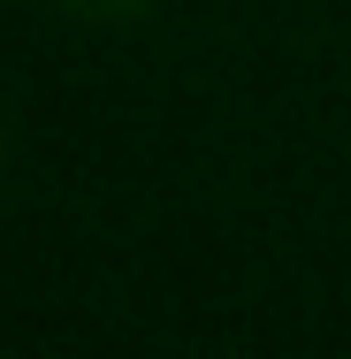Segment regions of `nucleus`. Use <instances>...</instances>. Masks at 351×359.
<instances>
[{
	"label": "nucleus",
	"instance_id": "nucleus-1",
	"mask_svg": "<svg viewBox=\"0 0 351 359\" xmlns=\"http://www.w3.org/2000/svg\"><path fill=\"white\" fill-rule=\"evenodd\" d=\"M69 15H99V23H123V15H138L145 0H62Z\"/></svg>",
	"mask_w": 351,
	"mask_h": 359
}]
</instances>
